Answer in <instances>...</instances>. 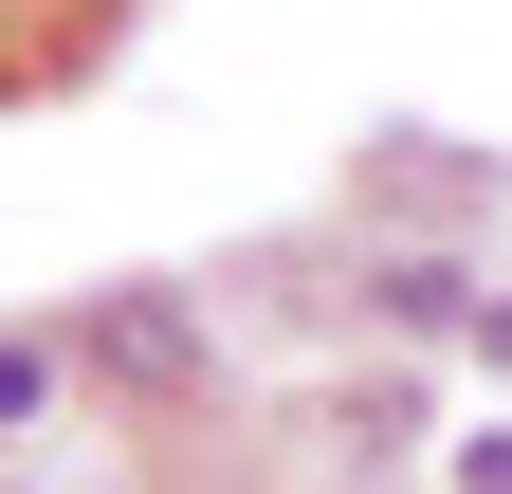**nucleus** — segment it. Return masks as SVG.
I'll return each instance as SVG.
<instances>
[{
    "mask_svg": "<svg viewBox=\"0 0 512 494\" xmlns=\"http://www.w3.org/2000/svg\"><path fill=\"white\" fill-rule=\"evenodd\" d=\"M494 366H512V312H494Z\"/></svg>",
    "mask_w": 512,
    "mask_h": 494,
    "instance_id": "2",
    "label": "nucleus"
},
{
    "mask_svg": "<svg viewBox=\"0 0 512 494\" xmlns=\"http://www.w3.org/2000/svg\"><path fill=\"white\" fill-rule=\"evenodd\" d=\"M37 403H55V366H37V348H0V421H37Z\"/></svg>",
    "mask_w": 512,
    "mask_h": 494,
    "instance_id": "1",
    "label": "nucleus"
}]
</instances>
